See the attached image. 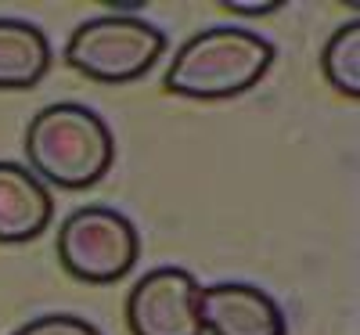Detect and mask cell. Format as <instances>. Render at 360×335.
I'll use <instances>...</instances> for the list:
<instances>
[{
	"instance_id": "obj_1",
	"label": "cell",
	"mask_w": 360,
	"mask_h": 335,
	"mask_svg": "<svg viewBox=\"0 0 360 335\" xmlns=\"http://www.w3.org/2000/svg\"><path fill=\"white\" fill-rule=\"evenodd\" d=\"M25 159L47 184L62 191H86L112 170L115 137L94 108L79 101H54L29 119Z\"/></svg>"
},
{
	"instance_id": "obj_9",
	"label": "cell",
	"mask_w": 360,
	"mask_h": 335,
	"mask_svg": "<svg viewBox=\"0 0 360 335\" xmlns=\"http://www.w3.org/2000/svg\"><path fill=\"white\" fill-rule=\"evenodd\" d=\"M321 72L342 98H360V22H346L321 51Z\"/></svg>"
},
{
	"instance_id": "obj_2",
	"label": "cell",
	"mask_w": 360,
	"mask_h": 335,
	"mask_svg": "<svg viewBox=\"0 0 360 335\" xmlns=\"http://www.w3.org/2000/svg\"><path fill=\"white\" fill-rule=\"evenodd\" d=\"M274 65V44L245 25H209L176 47L162 87L191 101H227L252 90Z\"/></svg>"
},
{
	"instance_id": "obj_11",
	"label": "cell",
	"mask_w": 360,
	"mask_h": 335,
	"mask_svg": "<svg viewBox=\"0 0 360 335\" xmlns=\"http://www.w3.org/2000/svg\"><path fill=\"white\" fill-rule=\"evenodd\" d=\"M224 8L231 15H242V18H259V15H270L281 8V0H263V4H242V0H224Z\"/></svg>"
},
{
	"instance_id": "obj_7",
	"label": "cell",
	"mask_w": 360,
	"mask_h": 335,
	"mask_svg": "<svg viewBox=\"0 0 360 335\" xmlns=\"http://www.w3.org/2000/svg\"><path fill=\"white\" fill-rule=\"evenodd\" d=\"M54 198L44 180L22 163H0V246H22L47 231Z\"/></svg>"
},
{
	"instance_id": "obj_5",
	"label": "cell",
	"mask_w": 360,
	"mask_h": 335,
	"mask_svg": "<svg viewBox=\"0 0 360 335\" xmlns=\"http://www.w3.org/2000/svg\"><path fill=\"white\" fill-rule=\"evenodd\" d=\"M202 285L184 267H155L127 296L130 335H205L198 317Z\"/></svg>"
},
{
	"instance_id": "obj_3",
	"label": "cell",
	"mask_w": 360,
	"mask_h": 335,
	"mask_svg": "<svg viewBox=\"0 0 360 335\" xmlns=\"http://www.w3.org/2000/svg\"><path fill=\"white\" fill-rule=\"evenodd\" d=\"M166 33L137 15L86 18L65 40V65L94 83H134L152 72L166 51Z\"/></svg>"
},
{
	"instance_id": "obj_6",
	"label": "cell",
	"mask_w": 360,
	"mask_h": 335,
	"mask_svg": "<svg viewBox=\"0 0 360 335\" xmlns=\"http://www.w3.org/2000/svg\"><path fill=\"white\" fill-rule=\"evenodd\" d=\"M205 335H288L285 310L249 282H217L198 292Z\"/></svg>"
},
{
	"instance_id": "obj_4",
	"label": "cell",
	"mask_w": 360,
	"mask_h": 335,
	"mask_svg": "<svg viewBox=\"0 0 360 335\" xmlns=\"http://www.w3.org/2000/svg\"><path fill=\"white\" fill-rule=\"evenodd\" d=\"M58 263L86 285L123 282L137 267L141 234L112 206H79L58 227Z\"/></svg>"
},
{
	"instance_id": "obj_10",
	"label": "cell",
	"mask_w": 360,
	"mask_h": 335,
	"mask_svg": "<svg viewBox=\"0 0 360 335\" xmlns=\"http://www.w3.org/2000/svg\"><path fill=\"white\" fill-rule=\"evenodd\" d=\"M11 335H105V331L94 328L86 317H76V314H44V317L25 321Z\"/></svg>"
},
{
	"instance_id": "obj_8",
	"label": "cell",
	"mask_w": 360,
	"mask_h": 335,
	"mask_svg": "<svg viewBox=\"0 0 360 335\" xmlns=\"http://www.w3.org/2000/svg\"><path fill=\"white\" fill-rule=\"evenodd\" d=\"M51 58V40L37 22L0 18V90H33Z\"/></svg>"
}]
</instances>
